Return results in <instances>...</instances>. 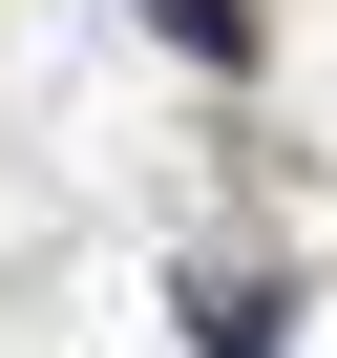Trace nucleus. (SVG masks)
<instances>
[{"instance_id":"obj_1","label":"nucleus","mask_w":337,"mask_h":358,"mask_svg":"<svg viewBox=\"0 0 337 358\" xmlns=\"http://www.w3.org/2000/svg\"><path fill=\"white\" fill-rule=\"evenodd\" d=\"M274 316H295V295H253V274H190V337H211V358H274Z\"/></svg>"},{"instance_id":"obj_2","label":"nucleus","mask_w":337,"mask_h":358,"mask_svg":"<svg viewBox=\"0 0 337 358\" xmlns=\"http://www.w3.org/2000/svg\"><path fill=\"white\" fill-rule=\"evenodd\" d=\"M148 22H168V43H211V64H232V43H253V0H148Z\"/></svg>"}]
</instances>
